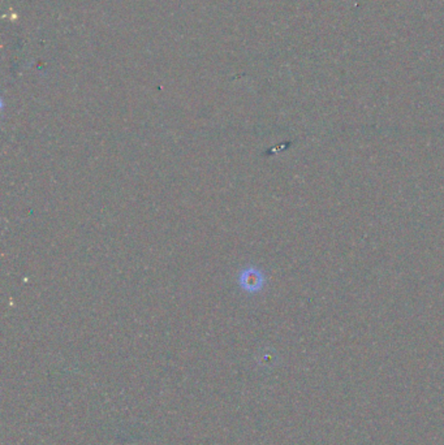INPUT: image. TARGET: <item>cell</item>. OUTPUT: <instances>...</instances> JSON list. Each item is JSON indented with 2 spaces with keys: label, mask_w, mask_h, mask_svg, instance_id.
I'll use <instances>...</instances> for the list:
<instances>
[{
  "label": "cell",
  "mask_w": 444,
  "mask_h": 445,
  "mask_svg": "<svg viewBox=\"0 0 444 445\" xmlns=\"http://www.w3.org/2000/svg\"><path fill=\"white\" fill-rule=\"evenodd\" d=\"M240 284L247 292H258L263 286V275L257 268H247L240 275Z\"/></svg>",
  "instance_id": "obj_1"
}]
</instances>
